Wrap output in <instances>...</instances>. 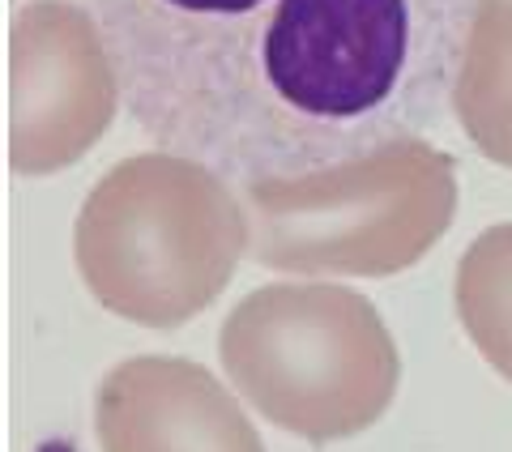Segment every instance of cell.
I'll return each mask as SVG.
<instances>
[{
    "mask_svg": "<svg viewBox=\"0 0 512 452\" xmlns=\"http://www.w3.org/2000/svg\"><path fill=\"white\" fill-rule=\"evenodd\" d=\"M163 150L239 188L419 137L453 99L474 0H82Z\"/></svg>",
    "mask_w": 512,
    "mask_h": 452,
    "instance_id": "obj_1",
    "label": "cell"
},
{
    "mask_svg": "<svg viewBox=\"0 0 512 452\" xmlns=\"http://www.w3.org/2000/svg\"><path fill=\"white\" fill-rule=\"evenodd\" d=\"M453 111L495 167H512V0H474L453 77Z\"/></svg>",
    "mask_w": 512,
    "mask_h": 452,
    "instance_id": "obj_7",
    "label": "cell"
},
{
    "mask_svg": "<svg viewBox=\"0 0 512 452\" xmlns=\"http://www.w3.org/2000/svg\"><path fill=\"white\" fill-rule=\"evenodd\" d=\"M244 248L248 209L231 180L171 150L120 158L73 226L90 295L146 329H180L210 308Z\"/></svg>",
    "mask_w": 512,
    "mask_h": 452,
    "instance_id": "obj_2",
    "label": "cell"
},
{
    "mask_svg": "<svg viewBox=\"0 0 512 452\" xmlns=\"http://www.w3.org/2000/svg\"><path fill=\"white\" fill-rule=\"evenodd\" d=\"M103 452H265L244 406L192 359L137 354L99 384Z\"/></svg>",
    "mask_w": 512,
    "mask_h": 452,
    "instance_id": "obj_6",
    "label": "cell"
},
{
    "mask_svg": "<svg viewBox=\"0 0 512 452\" xmlns=\"http://www.w3.org/2000/svg\"><path fill=\"white\" fill-rule=\"evenodd\" d=\"M120 73L86 5L30 0L9 22V167L52 175L107 133Z\"/></svg>",
    "mask_w": 512,
    "mask_h": 452,
    "instance_id": "obj_5",
    "label": "cell"
},
{
    "mask_svg": "<svg viewBox=\"0 0 512 452\" xmlns=\"http://www.w3.org/2000/svg\"><path fill=\"white\" fill-rule=\"evenodd\" d=\"M457 316L495 376L512 384V222L487 226L461 252Z\"/></svg>",
    "mask_w": 512,
    "mask_h": 452,
    "instance_id": "obj_8",
    "label": "cell"
},
{
    "mask_svg": "<svg viewBox=\"0 0 512 452\" xmlns=\"http://www.w3.org/2000/svg\"><path fill=\"white\" fill-rule=\"evenodd\" d=\"M248 248L303 278H389L440 244L457 214V167L423 137L350 163L244 188Z\"/></svg>",
    "mask_w": 512,
    "mask_h": 452,
    "instance_id": "obj_4",
    "label": "cell"
},
{
    "mask_svg": "<svg viewBox=\"0 0 512 452\" xmlns=\"http://www.w3.org/2000/svg\"><path fill=\"white\" fill-rule=\"evenodd\" d=\"M235 393L312 444L350 440L389 410L402 354L372 299L338 282H269L218 337Z\"/></svg>",
    "mask_w": 512,
    "mask_h": 452,
    "instance_id": "obj_3",
    "label": "cell"
}]
</instances>
